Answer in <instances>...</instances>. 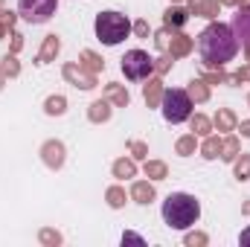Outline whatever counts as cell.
Instances as JSON below:
<instances>
[{"label":"cell","instance_id":"cell-1","mask_svg":"<svg viewBox=\"0 0 250 247\" xmlns=\"http://www.w3.org/2000/svg\"><path fill=\"white\" fill-rule=\"evenodd\" d=\"M239 38L233 32L230 23H209L201 35H198V56L207 67H224L227 62L236 59L239 53Z\"/></svg>","mask_w":250,"mask_h":247},{"label":"cell","instance_id":"cell-2","mask_svg":"<svg viewBox=\"0 0 250 247\" xmlns=\"http://www.w3.org/2000/svg\"><path fill=\"white\" fill-rule=\"evenodd\" d=\"M198 218H201V204H198L195 195L172 192V195L163 201V221H166L172 230H189Z\"/></svg>","mask_w":250,"mask_h":247},{"label":"cell","instance_id":"cell-3","mask_svg":"<svg viewBox=\"0 0 250 247\" xmlns=\"http://www.w3.org/2000/svg\"><path fill=\"white\" fill-rule=\"evenodd\" d=\"M128 32H131V23L125 15H120V12H99L96 15V38L105 47H117L120 41L128 38Z\"/></svg>","mask_w":250,"mask_h":247},{"label":"cell","instance_id":"cell-4","mask_svg":"<svg viewBox=\"0 0 250 247\" xmlns=\"http://www.w3.org/2000/svg\"><path fill=\"white\" fill-rule=\"evenodd\" d=\"M160 105H163V117H166L172 125L187 123L189 117H192V99H189L187 90H178V87H169V90H163V99H160Z\"/></svg>","mask_w":250,"mask_h":247},{"label":"cell","instance_id":"cell-5","mask_svg":"<svg viewBox=\"0 0 250 247\" xmlns=\"http://www.w3.org/2000/svg\"><path fill=\"white\" fill-rule=\"evenodd\" d=\"M123 73L131 82H143V79H148L154 73V59L148 53H143V50H128L123 56Z\"/></svg>","mask_w":250,"mask_h":247},{"label":"cell","instance_id":"cell-6","mask_svg":"<svg viewBox=\"0 0 250 247\" xmlns=\"http://www.w3.org/2000/svg\"><path fill=\"white\" fill-rule=\"evenodd\" d=\"M56 6H59V0H21L18 12L29 23H47L56 15Z\"/></svg>","mask_w":250,"mask_h":247},{"label":"cell","instance_id":"cell-7","mask_svg":"<svg viewBox=\"0 0 250 247\" xmlns=\"http://www.w3.org/2000/svg\"><path fill=\"white\" fill-rule=\"evenodd\" d=\"M233 32H236V38H239V44L245 47V53L250 56V3L248 6H242L236 15H233Z\"/></svg>","mask_w":250,"mask_h":247},{"label":"cell","instance_id":"cell-8","mask_svg":"<svg viewBox=\"0 0 250 247\" xmlns=\"http://www.w3.org/2000/svg\"><path fill=\"white\" fill-rule=\"evenodd\" d=\"M64 79H67V82H73L76 87H84V90L96 87V79H93V73H87L82 64H79V67H76V64H67V67H64Z\"/></svg>","mask_w":250,"mask_h":247},{"label":"cell","instance_id":"cell-9","mask_svg":"<svg viewBox=\"0 0 250 247\" xmlns=\"http://www.w3.org/2000/svg\"><path fill=\"white\" fill-rule=\"evenodd\" d=\"M41 154H44V163H47L50 169H62V163H64V145L62 143H56V140L44 143Z\"/></svg>","mask_w":250,"mask_h":247},{"label":"cell","instance_id":"cell-10","mask_svg":"<svg viewBox=\"0 0 250 247\" xmlns=\"http://www.w3.org/2000/svg\"><path fill=\"white\" fill-rule=\"evenodd\" d=\"M59 50H62V41H59V35H47V41H44V47H41V53H38V64L53 62V59L59 56Z\"/></svg>","mask_w":250,"mask_h":247},{"label":"cell","instance_id":"cell-11","mask_svg":"<svg viewBox=\"0 0 250 247\" xmlns=\"http://www.w3.org/2000/svg\"><path fill=\"white\" fill-rule=\"evenodd\" d=\"M131 198H134L137 204H148V201H154V186L146 184V181H140V184L131 186Z\"/></svg>","mask_w":250,"mask_h":247},{"label":"cell","instance_id":"cell-12","mask_svg":"<svg viewBox=\"0 0 250 247\" xmlns=\"http://www.w3.org/2000/svg\"><path fill=\"white\" fill-rule=\"evenodd\" d=\"M143 93H146V102H148V105H157V102L163 99V82H160V79H151Z\"/></svg>","mask_w":250,"mask_h":247},{"label":"cell","instance_id":"cell-13","mask_svg":"<svg viewBox=\"0 0 250 247\" xmlns=\"http://www.w3.org/2000/svg\"><path fill=\"white\" fill-rule=\"evenodd\" d=\"M218 0H192V12L195 15H207V18H212L215 12H218Z\"/></svg>","mask_w":250,"mask_h":247},{"label":"cell","instance_id":"cell-14","mask_svg":"<svg viewBox=\"0 0 250 247\" xmlns=\"http://www.w3.org/2000/svg\"><path fill=\"white\" fill-rule=\"evenodd\" d=\"M163 21H166V26H172V29H178V26H184V23L189 21V12H187V9H169Z\"/></svg>","mask_w":250,"mask_h":247},{"label":"cell","instance_id":"cell-15","mask_svg":"<svg viewBox=\"0 0 250 247\" xmlns=\"http://www.w3.org/2000/svg\"><path fill=\"white\" fill-rule=\"evenodd\" d=\"M87 117H90V123H105V120L111 117V108H108V102H102V99H99V102H93Z\"/></svg>","mask_w":250,"mask_h":247},{"label":"cell","instance_id":"cell-16","mask_svg":"<svg viewBox=\"0 0 250 247\" xmlns=\"http://www.w3.org/2000/svg\"><path fill=\"white\" fill-rule=\"evenodd\" d=\"M189 50H192V41L187 35H172V59L175 56H187Z\"/></svg>","mask_w":250,"mask_h":247},{"label":"cell","instance_id":"cell-17","mask_svg":"<svg viewBox=\"0 0 250 247\" xmlns=\"http://www.w3.org/2000/svg\"><path fill=\"white\" fill-rule=\"evenodd\" d=\"M201 154H204L207 160L218 157V154H221V140H218V137H207V143L201 145Z\"/></svg>","mask_w":250,"mask_h":247},{"label":"cell","instance_id":"cell-18","mask_svg":"<svg viewBox=\"0 0 250 247\" xmlns=\"http://www.w3.org/2000/svg\"><path fill=\"white\" fill-rule=\"evenodd\" d=\"M64 105H67L64 96H50V99L44 102V111H47L50 117H59V114H64Z\"/></svg>","mask_w":250,"mask_h":247},{"label":"cell","instance_id":"cell-19","mask_svg":"<svg viewBox=\"0 0 250 247\" xmlns=\"http://www.w3.org/2000/svg\"><path fill=\"white\" fill-rule=\"evenodd\" d=\"M187 93H189V99H195V102H207V99H209V90H207L204 82H192Z\"/></svg>","mask_w":250,"mask_h":247},{"label":"cell","instance_id":"cell-20","mask_svg":"<svg viewBox=\"0 0 250 247\" xmlns=\"http://www.w3.org/2000/svg\"><path fill=\"white\" fill-rule=\"evenodd\" d=\"M215 125H218V131H233V128H236V117H233L227 108H221L218 117H215Z\"/></svg>","mask_w":250,"mask_h":247},{"label":"cell","instance_id":"cell-21","mask_svg":"<svg viewBox=\"0 0 250 247\" xmlns=\"http://www.w3.org/2000/svg\"><path fill=\"white\" fill-rule=\"evenodd\" d=\"M79 64H82L84 70H90V73H99V70L105 67V64L96 59V53H90V50H84V53H82V62H79Z\"/></svg>","mask_w":250,"mask_h":247},{"label":"cell","instance_id":"cell-22","mask_svg":"<svg viewBox=\"0 0 250 247\" xmlns=\"http://www.w3.org/2000/svg\"><path fill=\"white\" fill-rule=\"evenodd\" d=\"M105 93H108V99H111V102H117V105H128V90H123V87H120V84H108V90H105Z\"/></svg>","mask_w":250,"mask_h":247},{"label":"cell","instance_id":"cell-23","mask_svg":"<svg viewBox=\"0 0 250 247\" xmlns=\"http://www.w3.org/2000/svg\"><path fill=\"white\" fill-rule=\"evenodd\" d=\"M146 175H148V178H154V181H163V178H166V163L148 160V163H146Z\"/></svg>","mask_w":250,"mask_h":247},{"label":"cell","instance_id":"cell-24","mask_svg":"<svg viewBox=\"0 0 250 247\" xmlns=\"http://www.w3.org/2000/svg\"><path fill=\"white\" fill-rule=\"evenodd\" d=\"M134 172H137V166L131 160H117L114 163V175L117 178H134Z\"/></svg>","mask_w":250,"mask_h":247},{"label":"cell","instance_id":"cell-25","mask_svg":"<svg viewBox=\"0 0 250 247\" xmlns=\"http://www.w3.org/2000/svg\"><path fill=\"white\" fill-rule=\"evenodd\" d=\"M192 134L209 137V120H207V117H201V114H195V117H192Z\"/></svg>","mask_w":250,"mask_h":247},{"label":"cell","instance_id":"cell-26","mask_svg":"<svg viewBox=\"0 0 250 247\" xmlns=\"http://www.w3.org/2000/svg\"><path fill=\"white\" fill-rule=\"evenodd\" d=\"M236 151H239V143H236V137H230V140H221V157H224V160H233V157H236Z\"/></svg>","mask_w":250,"mask_h":247},{"label":"cell","instance_id":"cell-27","mask_svg":"<svg viewBox=\"0 0 250 247\" xmlns=\"http://www.w3.org/2000/svg\"><path fill=\"white\" fill-rule=\"evenodd\" d=\"M195 145H198V143H195V134L181 137V140H178V154H184V157H187V154H192V151H195Z\"/></svg>","mask_w":250,"mask_h":247},{"label":"cell","instance_id":"cell-28","mask_svg":"<svg viewBox=\"0 0 250 247\" xmlns=\"http://www.w3.org/2000/svg\"><path fill=\"white\" fill-rule=\"evenodd\" d=\"M236 178H239V181H248L250 178V157L248 154H242V160L236 163Z\"/></svg>","mask_w":250,"mask_h":247},{"label":"cell","instance_id":"cell-29","mask_svg":"<svg viewBox=\"0 0 250 247\" xmlns=\"http://www.w3.org/2000/svg\"><path fill=\"white\" fill-rule=\"evenodd\" d=\"M108 204H111V206H123V204H125V192L120 189V186L108 189Z\"/></svg>","mask_w":250,"mask_h":247},{"label":"cell","instance_id":"cell-30","mask_svg":"<svg viewBox=\"0 0 250 247\" xmlns=\"http://www.w3.org/2000/svg\"><path fill=\"white\" fill-rule=\"evenodd\" d=\"M128 148L134 151V157H146V154H148V148H146L143 143H137V140H134V143H128Z\"/></svg>","mask_w":250,"mask_h":247},{"label":"cell","instance_id":"cell-31","mask_svg":"<svg viewBox=\"0 0 250 247\" xmlns=\"http://www.w3.org/2000/svg\"><path fill=\"white\" fill-rule=\"evenodd\" d=\"M41 242H47V245H59V242H62V236H59V233H53V230H44V233H41Z\"/></svg>","mask_w":250,"mask_h":247},{"label":"cell","instance_id":"cell-32","mask_svg":"<svg viewBox=\"0 0 250 247\" xmlns=\"http://www.w3.org/2000/svg\"><path fill=\"white\" fill-rule=\"evenodd\" d=\"M123 245H143V236H137V233H123Z\"/></svg>","mask_w":250,"mask_h":247},{"label":"cell","instance_id":"cell-33","mask_svg":"<svg viewBox=\"0 0 250 247\" xmlns=\"http://www.w3.org/2000/svg\"><path fill=\"white\" fill-rule=\"evenodd\" d=\"M134 32H137L140 38H148V23H146V21H137V23H134Z\"/></svg>","mask_w":250,"mask_h":247},{"label":"cell","instance_id":"cell-34","mask_svg":"<svg viewBox=\"0 0 250 247\" xmlns=\"http://www.w3.org/2000/svg\"><path fill=\"white\" fill-rule=\"evenodd\" d=\"M245 79H250V67H242V70H239L230 82H245Z\"/></svg>","mask_w":250,"mask_h":247},{"label":"cell","instance_id":"cell-35","mask_svg":"<svg viewBox=\"0 0 250 247\" xmlns=\"http://www.w3.org/2000/svg\"><path fill=\"white\" fill-rule=\"evenodd\" d=\"M3 70H6L9 76H15V73H18V64H15V59H6V64H3Z\"/></svg>","mask_w":250,"mask_h":247},{"label":"cell","instance_id":"cell-36","mask_svg":"<svg viewBox=\"0 0 250 247\" xmlns=\"http://www.w3.org/2000/svg\"><path fill=\"white\" fill-rule=\"evenodd\" d=\"M204 242H207V236H189V239H187V245H192V247H195V245H204Z\"/></svg>","mask_w":250,"mask_h":247},{"label":"cell","instance_id":"cell-37","mask_svg":"<svg viewBox=\"0 0 250 247\" xmlns=\"http://www.w3.org/2000/svg\"><path fill=\"white\" fill-rule=\"evenodd\" d=\"M239 242L250 247V227H248V230H242V236H239Z\"/></svg>","mask_w":250,"mask_h":247},{"label":"cell","instance_id":"cell-38","mask_svg":"<svg viewBox=\"0 0 250 247\" xmlns=\"http://www.w3.org/2000/svg\"><path fill=\"white\" fill-rule=\"evenodd\" d=\"M239 131H242L245 137H250V120H248V123H242V128H239Z\"/></svg>","mask_w":250,"mask_h":247},{"label":"cell","instance_id":"cell-39","mask_svg":"<svg viewBox=\"0 0 250 247\" xmlns=\"http://www.w3.org/2000/svg\"><path fill=\"white\" fill-rule=\"evenodd\" d=\"M218 3H224V6H236V3H242V0H218Z\"/></svg>","mask_w":250,"mask_h":247},{"label":"cell","instance_id":"cell-40","mask_svg":"<svg viewBox=\"0 0 250 247\" xmlns=\"http://www.w3.org/2000/svg\"><path fill=\"white\" fill-rule=\"evenodd\" d=\"M245 212H248V215H250V204H245Z\"/></svg>","mask_w":250,"mask_h":247},{"label":"cell","instance_id":"cell-41","mask_svg":"<svg viewBox=\"0 0 250 247\" xmlns=\"http://www.w3.org/2000/svg\"><path fill=\"white\" fill-rule=\"evenodd\" d=\"M248 105H250V96H248Z\"/></svg>","mask_w":250,"mask_h":247}]
</instances>
